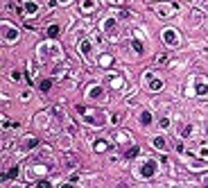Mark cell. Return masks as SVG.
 Masks as SVG:
<instances>
[{
	"instance_id": "6da1fadb",
	"label": "cell",
	"mask_w": 208,
	"mask_h": 188,
	"mask_svg": "<svg viewBox=\"0 0 208 188\" xmlns=\"http://www.w3.org/2000/svg\"><path fill=\"white\" fill-rule=\"evenodd\" d=\"M154 168H156V166H154V163H152V161H149V163H145V166H143V168H140V175H143V177H152V175L156 172V170H154Z\"/></svg>"
},
{
	"instance_id": "7a4b0ae2",
	"label": "cell",
	"mask_w": 208,
	"mask_h": 188,
	"mask_svg": "<svg viewBox=\"0 0 208 188\" xmlns=\"http://www.w3.org/2000/svg\"><path fill=\"white\" fill-rule=\"evenodd\" d=\"M163 39L167 41V45H176V34L172 32V30H165L163 32Z\"/></svg>"
},
{
	"instance_id": "3957f363",
	"label": "cell",
	"mask_w": 208,
	"mask_h": 188,
	"mask_svg": "<svg viewBox=\"0 0 208 188\" xmlns=\"http://www.w3.org/2000/svg\"><path fill=\"white\" fill-rule=\"evenodd\" d=\"M140 122L143 125H149V122H152V113H149V111H143L140 113Z\"/></svg>"
},
{
	"instance_id": "277c9868",
	"label": "cell",
	"mask_w": 208,
	"mask_h": 188,
	"mask_svg": "<svg viewBox=\"0 0 208 188\" xmlns=\"http://www.w3.org/2000/svg\"><path fill=\"white\" fill-rule=\"evenodd\" d=\"M79 48H82V55H84V57L91 55V45H88V41H82V45H79Z\"/></svg>"
},
{
	"instance_id": "5b68a950",
	"label": "cell",
	"mask_w": 208,
	"mask_h": 188,
	"mask_svg": "<svg viewBox=\"0 0 208 188\" xmlns=\"http://www.w3.org/2000/svg\"><path fill=\"white\" fill-rule=\"evenodd\" d=\"M50 88H52V79H43V82H41V91H43V93H48Z\"/></svg>"
},
{
	"instance_id": "8992f818",
	"label": "cell",
	"mask_w": 208,
	"mask_h": 188,
	"mask_svg": "<svg viewBox=\"0 0 208 188\" xmlns=\"http://www.w3.org/2000/svg\"><path fill=\"white\" fill-rule=\"evenodd\" d=\"M149 88H152V91L163 88V82H158V79H152V82H149Z\"/></svg>"
},
{
	"instance_id": "52a82bcc",
	"label": "cell",
	"mask_w": 208,
	"mask_h": 188,
	"mask_svg": "<svg viewBox=\"0 0 208 188\" xmlns=\"http://www.w3.org/2000/svg\"><path fill=\"white\" fill-rule=\"evenodd\" d=\"M138 152H140L138 147H131V150H127V152H124V156H127V159H134V156H138Z\"/></svg>"
},
{
	"instance_id": "ba28073f",
	"label": "cell",
	"mask_w": 208,
	"mask_h": 188,
	"mask_svg": "<svg viewBox=\"0 0 208 188\" xmlns=\"http://www.w3.org/2000/svg\"><path fill=\"white\" fill-rule=\"evenodd\" d=\"M93 9H95V2H93V0H86V2H84V11L88 14V11H93Z\"/></svg>"
},
{
	"instance_id": "9c48e42d",
	"label": "cell",
	"mask_w": 208,
	"mask_h": 188,
	"mask_svg": "<svg viewBox=\"0 0 208 188\" xmlns=\"http://www.w3.org/2000/svg\"><path fill=\"white\" fill-rule=\"evenodd\" d=\"M154 145L158 147V150H165V138H161V136H158V138H154Z\"/></svg>"
},
{
	"instance_id": "30bf717a",
	"label": "cell",
	"mask_w": 208,
	"mask_h": 188,
	"mask_svg": "<svg viewBox=\"0 0 208 188\" xmlns=\"http://www.w3.org/2000/svg\"><path fill=\"white\" fill-rule=\"evenodd\" d=\"M111 61H113V57H109V55H104L102 59H100V64L102 66H111Z\"/></svg>"
},
{
	"instance_id": "8fae6325",
	"label": "cell",
	"mask_w": 208,
	"mask_h": 188,
	"mask_svg": "<svg viewBox=\"0 0 208 188\" xmlns=\"http://www.w3.org/2000/svg\"><path fill=\"white\" fill-rule=\"evenodd\" d=\"M104 30H106V32H113L115 30V21H106V23H104Z\"/></svg>"
},
{
	"instance_id": "7c38bea8",
	"label": "cell",
	"mask_w": 208,
	"mask_h": 188,
	"mask_svg": "<svg viewBox=\"0 0 208 188\" xmlns=\"http://www.w3.org/2000/svg\"><path fill=\"white\" fill-rule=\"evenodd\" d=\"M66 163H68V166H77V159H75V156H70V154H66Z\"/></svg>"
},
{
	"instance_id": "4fadbf2b",
	"label": "cell",
	"mask_w": 208,
	"mask_h": 188,
	"mask_svg": "<svg viewBox=\"0 0 208 188\" xmlns=\"http://www.w3.org/2000/svg\"><path fill=\"white\" fill-rule=\"evenodd\" d=\"M197 93H208V84H197Z\"/></svg>"
},
{
	"instance_id": "5bb4252c",
	"label": "cell",
	"mask_w": 208,
	"mask_h": 188,
	"mask_svg": "<svg viewBox=\"0 0 208 188\" xmlns=\"http://www.w3.org/2000/svg\"><path fill=\"white\" fill-rule=\"evenodd\" d=\"M48 34H50V36H59V27H57V25H52L50 30H48Z\"/></svg>"
},
{
	"instance_id": "9a60e30c",
	"label": "cell",
	"mask_w": 208,
	"mask_h": 188,
	"mask_svg": "<svg viewBox=\"0 0 208 188\" xmlns=\"http://www.w3.org/2000/svg\"><path fill=\"white\" fill-rule=\"evenodd\" d=\"M16 175H18V168H11V170H9V172H7V175H5V177H7V179H11V177H16Z\"/></svg>"
},
{
	"instance_id": "2e32d148",
	"label": "cell",
	"mask_w": 208,
	"mask_h": 188,
	"mask_svg": "<svg viewBox=\"0 0 208 188\" xmlns=\"http://www.w3.org/2000/svg\"><path fill=\"white\" fill-rule=\"evenodd\" d=\"M131 43H134V50H136V52H143V43L140 41H131Z\"/></svg>"
},
{
	"instance_id": "e0dca14e",
	"label": "cell",
	"mask_w": 208,
	"mask_h": 188,
	"mask_svg": "<svg viewBox=\"0 0 208 188\" xmlns=\"http://www.w3.org/2000/svg\"><path fill=\"white\" fill-rule=\"evenodd\" d=\"M165 61H167V55H158L156 57V64H165Z\"/></svg>"
},
{
	"instance_id": "ac0fdd59",
	"label": "cell",
	"mask_w": 208,
	"mask_h": 188,
	"mask_svg": "<svg viewBox=\"0 0 208 188\" xmlns=\"http://www.w3.org/2000/svg\"><path fill=\"white\" fill-rule=\"evenodd\" d=\"M104 147H106V143H104V141H97V143H95V150H104Z\"/></svg>"
},
{
	"instance_id": "d6986e66",
	"label": "cell",
	"mask_w": 208,
	"mask_h": 188,
	"mask_svg": "<svg viewBox=\"0 0 208 188\" xmlns=\"http://www.w3.org/2000/svg\"><path fill=\"white\" fill-rule=\"evenodd\" d=\"M36 188H50V181H39Z\"/></svg>"
},
{
	"instance_id": "ffe728a7",
	"label": "cell",
	"mask_w": 208,
	"mask_h": 188,
	"mask_svg": "<svg viewBox=\"0 0 208 188\" xmlns=\"http://www.w3.org/2000/svg\"><path fill=\"white\" fill-rule=\"evenodd\" d=\"M27 11H30V14H34V11H36V5L30 2V5H27Z\"/></svg>"
}]
</instances>
